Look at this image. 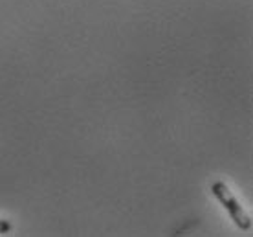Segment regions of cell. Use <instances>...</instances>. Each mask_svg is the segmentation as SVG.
<instances>
[{"mask_svg":"<svg viewBox=\"0 0 253 237\" xmlns=\"http://www.w3.org/2000/svg\"><path fill=\"white\" fill-rule=\"evenodd\" d=\"M9 230H11V225L4 219H0V234H7Z\"/></svg>","mask_w":253,"mask_h":237,"instance_id":"obj_2","label":"cell"},{"mask_svg":"<svg viewBox=\"0 0 253 237\" xmlns=\"http://www.w3.org/2000/svg\"><path fill=\"white\" fill-rule=\"evenodd\" d=\"M211 191L215 193V197L220 200V204L228 210L231 219H233V223L239 226L241 230L246 232L252 228V219H250V215H248V213L244 212V208L237 202V199L233 197V193L229 191V188L226 186L224 182H215V184L211 186Z\"/></svg>","mask_w":253,"mask_h":237,"instance_id":"obj_1","label":"cell"}]
</instances>
